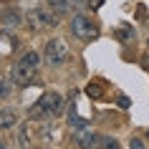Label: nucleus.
<instances>
[{"label":"nucleus","mask_w":149,"mask_h":149,"mask_svg":"<svg viewBox=\"0 0 149 149\" xmlns=\"http://www.w3.org/2000/svg\"><path fill=\"white\" fill-rule=\"evenodd\" d=\"M8 94H10V84L5 79H0V99H8Z\"/></svg>","instance_id":"13"},{"label":"nucleus","mask_w":149,"mask_h":149,"mask_svg":"<svg viewBox=\"0 0 149 149\" xmlns=\"http://www.w3.org/2000/svg\"><path fill=\"white\" fill-rule=\"evenodd\" d=\"M99 147H119V141L111 136H99Z\"/></svg>","instance_id":"12"},{"label":"nucleus","mask_w":149,"mask_h":149,"mask_svg":"<svg viewBox=\"0 0 149 149\" xmlns=\"http://www.w3.org/2000/svg\"><path fill=\"white\" fill-rule=\"evenodd\" d=\"M48 5H51V10H56V13H66L68 10V0H46Z\"/></svg>","instance_id":"11"},{"label":"nucleus","mask_w":149,"mask_h":149,"mask_svg":"<svg viewBox=\"0 0 149 149\" xmlns=\"http://www.w3.org/2000/svg\"><path fill=\"white\" fill-rule=\"evenodd\" d=\"M61 109H63V96L58 94V91H46V94L38 99V104L31 106L28 116L36 119V121H46V119H53Z\"/></svg>","instance_id":"1"},{"label":"nucleus","mask_w":149,"mask_h":149,"mask_svg":"<svg viewBox=\"0 0 149 149\" xmlns=\"http://www.w3.org/2000/svg\"><path fill=\"white\" fill-rule=\"evenodd\" d=\"M18 48V40L10 38L8 33H0V53H13Z\"/></svg>","instance_id":"7"},{"label":"nucleus","mask_w":149,"mask_h":149,"mask_svg":"<svg viewBox=\"0 0 149 149\" xmlns=\"http://www.w3.org/2000/svg\"><path fill=\"white\" fill-rule=\"evenodd\" d=\"M43 58H46L51 66L66 63V58H68V46H66V40L63 38H51L46 43V48H43Z\"/></svg>","instance_id":"2"},{"label":"nucleus","mask_w":149,"mask_h":149,"mask_svg":"<svg viewBox=\"0 0 149 149\" xmlns=\"http://www.w3.org/2000/svg\"><path fill=\"white\" fill-rule=\"evenodd\" d=\"M28 144H31V141H28V129H20V147H28Z\"/></svg>","instance_id":"15"},{"label":"nucleus","mask_w":149,"mask_h":149,"mask_svg":"<svg viewBox=\"0 0 149 149\" xmlns=\"http://www.w3.org/2000/svg\"><path fill=\"white\" fill-rule=\"evenodd\" d=\"M129 147H132V149H141V147H144V141H139V139H132V141H129Z\"/></svg>","instance_id":"16"},{"label":"nucleus","mask_w":149,"mask_h":149,"mask_svg":"<svg viewBox=\"0 0 149 149\" xmlns=\"http://www.w3.org/2000/svg\"><path fill=\"white\" fill-rule=\"evenodd\" d=\"M33 73H36V66H33V63H28L25 58H20V61L13 66V71H10V79H13V84L25 86V84H31Z\"/></svg>","instance_id":"5"},{"label":"nucleus","mask_w":149,"mask_h":149,"mask_svg":"<svg viewBox=\"0 0 149 149\" xmlns=\"http://www.w3.org/2000/svg\"><path fill=\"white\" fill-rule=\"evenodd\" d=\"M28 25L31 31H43V28H53L58 25V18H56V10H43V8H33L28 13Z\"/></svg>","instance_id":"3"},{"label":"nucleus","mask_w":149,"mask_h":149,"mask_svg":"<svg viewBox=\"0 0 149 149\" xmlns=\"http://www.w3.org/2000/svg\"><path fill=\"white\" fill-rule=\"evenodd\" d=\"M3 23H5V25H13V28H15V25L23 23V18H20V13H18L15 8H13V10H5V13H3Z\"/></svg>","instance_id":"8"},{"label":"nucleus","mask_w":149,"mask_h":149,"mask_svg":"<svg viewBox=\"0 0 149 149\" xmlns=\"http://www.w3.org/2000/svg\"><path fill=\"white\" fill-rule=\"evenodd\" d=\"M86 91H88V94H91V96H94V99H99V96H101V91H104V88H101V86H94V84H91V86H88Z\"/></svg>","instance_id":"14"},{"label":"nucleus","mask_w":149,"mask_h":149,"mask_svg":"<svg viewBox=\"0 0 149 149\" xmlns=\"http://www.w3.org/2000/svg\"><path fill=\"white\" fill-rule=\"evenodd\" d=\"M71 31H73V36L81 38V40H94L96 36H99V28L94 25V20L86 18V15H81V13L71 18Z\"/></svg>","instance_id":"4"},{"label":"nucleus","mask_w":149,"mask_h":149,"mask_svg":"<svg viewBox=\"0 0 149 149\" xmlns=\"http://www.w3.org/2000/svg\"><path fill=\"white\" fill-rule=\"evenodd\" d=\"M68 124L76 126V129H86V121L76 116V109H73V106H71V111H68Z\"/></svg>","instance_id":"10"},{"label":"nucleus","mask_w":149,"mask_h":149,"mask_svg":"<svg viewBox=\"0 0 149 149\" xmlns=\"http://www.w3.org/2000/svg\"><path fill=\"white\" fill-rule=\"evenodd\" d=\"M18 126V114L13 109H0V129L3 132H10Z\"/></svg>","instance_id":"6"},{"label":"nucleus","mask_w":149,"mask_h":149,"mask_svg":"<svg viewBox=\"0 0 149 149\" xmlns=\"http://www.w3.org/2000/svg\"><path fill=\"white\" fill-rule=\"evenodd\" d=\"M76 144L79 147H99V136H94V134H81L79 139H76Z\"/></svg>","instance_id":"9"},{"label":"nucleus","mask_w":149,"mask_h":149,"mask_svg":"<svg viewBox=\"0 0 149 149\" xmlns=\"http://www.w3.org/2000/svg\"><path fill=\"white\" fill-rule=\"evenodd\" d=\"M119 106H124V109H126V106H129V99H126V96H119Z\"/></svg>","instance_id":"17"}]
</instances>
